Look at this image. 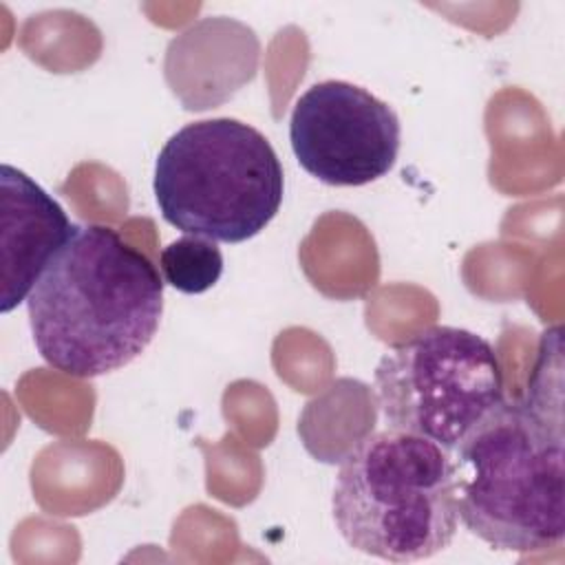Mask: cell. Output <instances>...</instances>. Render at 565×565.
Returning <instances> with one entry per match:
<instances>
[{
    "label": "cell",
    "mask_w": 565,
    "mask_h": 565,
    "mask_svg": "<svg viewBox=\"0 0 565 565\" xmlns=\"http://www.w3.org/2000/svg\"><path fill=\"white\" fill-rule=\"evenodd\" d=\"M38 353L73 377L132 362L163 313L157 265L108 225H73L26 298Z\"/></svg>",
    "instance_id": "obj_1"
},
{
    "label": "cell",
    "mask_w": 565,
    "mask_h": 565,
    "mask_svg": "<svg viewBox=\"0 0 565 565\" xmlns=\"http://www.w3.org/2000/svg\"><path fill=\"white\" fill-rule=\"evenodd\" d=\"M463 525L508 552H541L565 539V439L561 399L547 397L543 358L521 402L503 399L450 450Z\"/></svg>",
    "instance_id": "obj_2"
},
{
    "label": "cell",
    "mask_w": 565,
    "mask_h": 565,
    "mask_svg": "<svg viewBox=\"0 0 565 565\" xmlns=\"http://www.w3.org/2000/svg\"><path fill=\"white\" fill-rule=\"evenodd\" d=\"M331 508L353 550L391 563L430 558L459 525L450 452L397 428L366 435L340 463Z\"/></svg>",
    "instance_id": "obj_3"
},
{
    "label": "cell",
    "mask_w": 565,
    "mask_h": 565,
    "mask_svg": "<svg viewBox=\"0 0 565 565\" xmlns=\"http://www.w3.org/2000/svg\"><path fill=\"white\" fill-rule=\"evenodd\" d=\"M152 190L163 221L183 234L243 243L278 214L285 174L260 130L216 117L185 124L163 143Z\"/></svg>",
    "instance_id": "obj_4"
},
{
    "label": "cell",
    "mask_w": 565,
    "mask_h": 565,
    "mask_svg": "<svg viewBox=\"0 0 565 565\" xmlns=\"http://www.w3.org/2000/svg\"><path fill=\"white\" fill-rule=\"evenodd\" d=\"M375 391L388 428L452 450L503 397L494 347L459 327H428L393 347L375 366Z\"/></svg>",
    "instance_id": "obj_5"
},
{
    "label": "cell",
    "mask_w": 565,
    "mask_h": 565,
    "mask_svg": "<svg viewBox=\"0 0 565 565\" xmlns=\"http://www.w3.org/2000/svg\"><path fill=\"white\" fill-rule=\"evenodd\" d=\"M399 139L395 110L366 88L342 79L309 86L289 119L298 163L335 188H358L386 177L397 161Z\"/></svg>",
    "instance_id": "obj_6"
},
{
    "label": "cell",
    "mask_w": 565,
    "mask_h": 565,
    "mask_svg": "<svg viewBox=\"0 0 565 565\" xmlns=\"http://www.w3.org/2000/svg\"><path fill=\"white\" fill-rule=\"evenodd\" d=\"M0 311L9 313L29 298L51 258L73 234V223L42 185L9 163L0 168Z\"/></svg>",
    "instance_id": "obj_7"
},
{
    "label": "cell",
    "mask_w": 565,
    "mask_h": 565,
    "mask_svg": "<svg viewBox=\"0 0 565 565\" xmlns=\"http://www.w3.org/2000/svg\"><path fill=\"white\" fill-rule=\"evenodd\" d=\"M163 280L181 294H203L223 274V254L210 238L185 234L168 243L159 254Z\"/></svg>",
    "instance_id": "obj_8"
}]
</instances>
